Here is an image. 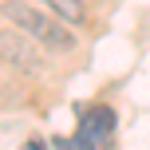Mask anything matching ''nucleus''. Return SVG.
Segmentation results:
<instances>
[{"mask_svg":"<svg viewBox=\"0 0 150 150\" xmlns=\"http://www.w3.org/2000/svg\"><path fill=\"white\" fill-rule=\"evenodd\" d=\"M0 16L47 52H75V32L67 24H59L52 12L36 8L32 0H0Z\"/></svg>","mask_w":150,"mask_h":150,"instance_id":"1","label":"nucleus"},{"mask_svg":"<svg viewBox=\"0 0 150 150\" xmlns=\"http://www.w3.org/2000/svg\"><path fill=\"white\" fill-rule=\"evenodd\" d=\"M0 59L4 63H12L16 71H28V75H44L47 67V59H44V52L36 47V40L32 36H24L20 28H0Z\"/></svg>","mask_w":150,"mask_h":150,"instance_id":"2","label":"nucleus"},{"mask_svg":"<svg viewBox=\"0 0 150 150\" xmlns=\"http://www.w3.org/2000/svg\"><path fill=\"white\" fill-rule=\"evenodd\" d=\"M44 12H52L59 24H67V28H79L83 20H87V12H83V0H36Z\"/></svg>","mask_w":150,"mask_h":150,"instance_id":"3","label":"nucleus"}]
</instances>
